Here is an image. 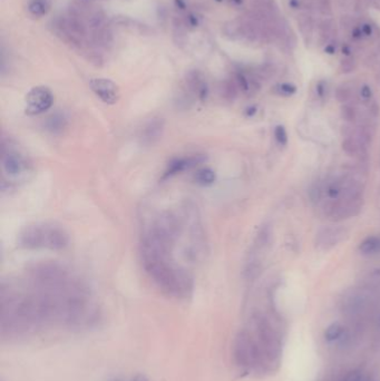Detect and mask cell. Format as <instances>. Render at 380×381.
<instances>
[{
  "instance_id": "obj_1",
  "label": "cell",
  "mask_w": 380,
  "mask_h": 381,
  "mask_svg": "<svg viewBox=\"0 0 380 381\" xmlns=\"http://www.w3.org/2000/svg\"><path fill=\"white\" fill-rule=\"evenodd\" d=\"M18 243L28 250H63L69 243V236L64 228L53 223L28 225L19 233Z\"/></svg>"
},
{
  "instance_id": "obj_2",
  "label": "cell",
  "mask_w": 380,
  "mask_h": 381,
  "mask_svg": "<svg viewBox=\"0 0 380 381\" xmlns=\"http://www.w3.org/2000/svg\"><path fill=\"white\" fill-rule=\"evenodd\" d=\"M26 114L39 115L48 110L54 103L52 91L46 86H37L30 90L26 95Z\"/></svg>"
},
{
  "instance_id": "obj_3",
  "label": "cell",
  "mask_w": 380,
  "mask_h": 381,
  "mask_svg": "<svg viewBox=\"0 0 380 381\" xmlns=\"http://www.w3.org/2000/svg\"><path fill=\"white\" fill-rule=\"evenodd\" d=\"M89 87L103 103L113 105L118 102L119 90L113 80L108 78H93L89 82Z\"/></svg>"
},
{
  "instance_id": "obj_4",
  "label": "cell",
  "mask_w": 380,
  "mask_h": 381,
  "mask_svg": "<svg viewBox=\"0 0 380 381\" xmlns=\"http://www.w3.org/2000/svg\"><path fill=\"white\" fill-rule=\"evenodd\" d=\"M2 167L5 173L9 176H20L25 174L28 169V162L26 157L15 149H9L7 151L3 148L2 155Z\"/></svg>"
},
{
  "instance_id": "obj_5",
  "label": "cell",
  "mask_w": 380,
  "mask_h": 381,
  "mask_svg": "<svg viewBox=\"0 0 380 381\" xmlns=\"http://www.w3.org/2000/svg\"><path fill=\"white\" fill-rule=\"evenodd\" d=\"M205 161V157L203 155H192L189 157H178V159H174L171 161L168 167H166L163 179H169L171 176L176 175L178 173H182L190 169L192 167L196 166L201 163H203Z\"/></svg>"
},
{
  "instance_id": "obj_6",
  "label": "cell",
  "mask_w": 380,
  "mask_h": 381,
  "mask_svg": "<svg viewBox=\"0 0 380 381\" xmlns=\"http://www.w3.org/2000/svg\"><path fill=\"white\" fill-rule=\"evenodd\" d=\"M186 82V87L190 91L191 95L194 96V97L199 98L200 101H204L207 98V96L209 94V88H208V84L205 82V79L203 78L202 74L197 71H191L188 73L185 78Z\"/></svg>"
},
{
  "instance_id": "obj_7",
  "label": "cell",
  "mask_w": 380,
  "mask_h": 381,
  "mask_svg": "<svg viewBox=\"0 0 380 381\" xmlns=\"http://www.w3.org/2000/svg\"><path fill=\"white\" fill-rule=\"evenodd\" d=\"M163 132V122L160 119H154L150 122L143 130V142L145 144H154L158 138L162 136Z\"/></svg>"
},
{
  "instance_id": "obj_8",
  "label": "cell",
  "mask_w": 380,
  "mask_h": 381,
  "mask_svg": "<svg viewBox=\"0 0 380 381\" xmlns=\"http://www.w3.org/2000/svg\"><path fill=\"white\" fill-rule=\"evenodd\" d=\"M27 10L33 17H44L49 13L50 1L49 0H29L27 3Z\"/></svg>"
},
{
  "instance_id": "obj_9",
  "label": "cell",
  "mask_w": 380,
  "mask_h": 381,
  "mask_svg": "<svg viewBox=\"0 0 380 381\" xmlns=\"http://www.w3.org/2000/svg\"><path fill=\"white\" fill-rule=\"evenodd\" d=\"M359 251L364 255L380 253V236H368L360 243Z\"/></svg>"
},
{
  "instance_id": "obj_10",
  "label": "cell",
  "mask_w": 380,
  "mask_h": 381,
  "mask_svg": "<svg viewBox=\"0 0 380 381\" xmlns=\"http://www.w3.org/2000/svg\"><path fill=\"white\" fill-rule=\"evenodd\" d=\"M215 179H216L215 173L210 168L200 169V171L197 172L196 175H195L196 183L200 184V185H203V186L211 185V184L214 183Z\"/></svg>"
},
{
  "instance_id": "obj_11",
  "label": "cell",
  "mask_w": 380,
  "mask_h": 381,
  "mask_svg": "<svg viewBox=\"0 0 380 381\" xmlns=\"http://www.w3.org/2000/svg\"><path fill=\"white\" fill-rule=\"evenodd\" d=\"M65 124H66L65 118L59 114H55L53 115L52 117L48 118L46 126H47V129H49L50 132L57 133V132H60V130H63Z\"/></svg>"
},
{
  "instance_id": "obj_12",
  "label": "cell",
  "mask_w": 380,
  "mask_h": 381,
  "mask_svg": "<svg viewBox=\"0 0 380 381\" xmlns=\"http://www.w3.org/2000/svg\"><path fill=\"white\" fill-rule=\"evenodd\" d=\"M343 333V327L339 323H332L324 332V338L327 341H335L339 339Z\"/></svg>"
},
{
  "instance_id": "obj_13",
  "label": "cell",
  "mask_w": 380,
  "mask_h": 381,
  "mask_svg": "<svg viewBox=\"0 0 380 381\" xmlns=\"http://www.w3.org/2000/svg\"><path fill=\"white\" fill-rule=\"evenodd\" d=\"M274 137L277 142L282 146H285L288 144V134H286V130L285 128V126L282 125H278L274 128Z\"/></svg>"
},
{
  "instance_id": "obj_14",
  "label": "cell",
  "mask_w": 380,
  "mask_h": 381,
  "mask_svg": "<svg viewBox=\"0 0 380 381\" xmlns=\"http://www.w3.org/2000/svg\"><path fill=\"white\" fill-rule=\"evenodd\" d=\"M277 91L282 96H291L293 94H296L297 91V87L292 84L289 83H283L277 86Z\"/></svg>"
},
{
  "instance_id": "obj_15",
  "label": "cell",
  "mask_w": 380,
  "mask_h": 381,
  "mask_svg": "<svg viewBox=\"0 0 380 381\" xmlns=\"http://www.w3.org/2000/svg\"><path fill=\"white\" fill-rule=\"evenodd\" d=\"M341 72L347 74V73H351L355 69V61L352 59H344L341 61L340 65Z\"/></svg>"
},
{
  "instance_id": "obj_16",
  "label": "cell",
  "mask_w": 380,
  "mask_h": 381,
  "mask_svg": "<svg viewBox=\"0 0 380 381\" xmlns=\"http://www.w3.org/2000/svg\"><path fill=\"white\" fill-rule=\"evenodd\" d=\"M318 7L323 14H328L331 10L330 0H318Z\"/></svg>"
},
{
  "instance_id": "obj_17",
  "label": "cell",
  "mask_w": 380,
  "mask_h": 381,
  "mask_svg": "<svg viewBox=\"0 0 380 381\" xmlns=\"http://www.w3.org/2000/svg\"><path fill=\"white\" fill-rule=\"evenodd\" d=\"M327 193H328L329 198L332 199V200H335V199L338 198L339 194H340V187L337 185V184L333 183V184H331L330 186L328 187Z\"/></svg>"
},
{
  "instance_id": "obj_18",
  "label": "cell",
  "mask_w": 380,
  "mask_h": 381,
  "mask_svg": "<svg viewBox=\"0 0 380 381\" xmlns=\"http://www.w3.org/2000/svg\"><path fill=\"white\" fill-rule=\"evenodd\" d=\"M337 98H338L340 102H346L349 98V91L344 87L338 88V91H337Z\"/></svg>"
},
{
  "instance_id": "obj_19",
  "label": "cell",
  "mask_w": 380,
  "mask_h": 381,
  "mask_svg": "<svg viewBox=\"0 0 380 381\" xmlns=\"http://www.w3.org/2000/svg\"><path fill=\"white\" fill-rule=\"evenodd\" d=\"M361 373L357 370H354L351 372H349V375L346 377V379L343 381H361Z\"/></svg>"
},
{
  "instance_id": "obj_20",
  "label": "cell",
  "mask_w": 380,
  "mask_h": 381,
  "mask_svg": "<svg viewBox=\"0 0 380 381\" xmlns=\"http://www.w3.org/2000/svg\"><path fill=\"white\" fill-rule=\"evenodd\" d=\"M360 94H361V96L363 98H370L371 95H372V91H371V88L369 86H367V85H364V86L361 88V91H360Z\"/></svg>"
},
{
  "instance_id": "obj_21",
  "label": "cell",
  "mask_w": 380,
  "mask_h": 381,
  "mask_svg": "<svg viewBox=\"0 0 380 381\" xmlns=\"http://www.w3.org/2000/svg\"><path fill=\"white\" fill-rule=\"evenodd\" d=\"M361 30H362V34L364 35V36H370V35H372V27L369 24L362 25Z\"/></svg>"
},
{
  "instance_id": "obj_22",
  "label": "cell",
  "mask_w": 380,
  "mask_h": 381,
  "mask_svg": "<svg viewBox=\"0 0 380 381\" xmlns=\"http://www.w3.org/2000/svg\"><path fill=\"white\" fill-rule=\"evenodd\" d=\"M317 93L319 96H323L325 93V85L323 82H320L317 85Z\"/></svg>"
},
{
  "instance_id": "obj_23",
  "label": "cell",
  "mask_w": 380,
  "mask_h": 381,
  "mask_svg": "<svg viewBox=\"0 0 380 381\" xmlns=\"http://www.w3.org/2000/svg\"><path fill=\"white\" fill-rule=\"evenodd\" d=\"M352 36H354L355 38H357V39H358V38H361V37L363 36L361 28H356V29H354V32H352Z\"/></svg>"
},
{
  "instance_id": "obj_24",
  "label": "cell",
  "mask_w": 380,
  "mask_h": 381,
  "mask_svg": "<svg viewBox=\"0 0 380 381\" xmlns=\"http://www.w3.org/2000/svg\"><path fill=\"white\" fill-rule=\"evenodd\" d=\"M324 52L329 54V55H332V54L336 53V47L333 45H328V46H325Z\"/></svg>"
},
{
  "instance_id": "obj_25",
  "label": "cell",
  "mask_w": 380,
  "mask_h": 381,
  "mask_svg": "<svg viewBox=\"0 0 380 381\" xmlns=\"http://www.w3.org/2000/svg\"><path fill=\"white\" fill-rule=\"evenodd\" d=\"M255 113H257V107L255 106H251L247 109V116H253V115H255Z\"/></svg>"
},
{
  "instance_id": "obj_26",
  "label": "cell",
  "mask_w": 380,
  "mask_h": 381,
  "mask_svg": "<svg viewBox=\"0 0 380 381\" xmlns=\"http://www.w3.org/2000/svg\"><path fill=\"white\" fill-rule=\"evenodd\" d=\"M289 5L291 6L293 9H298V8H299V6H300V2H299V0H290Z\"/></svg>"
},
{
  "instance_id": "obj_27",
  "label": "cell",
  "mask_w": 380,
  "mask_h": 381,
  "mask_svg": "<svg viewBox=\"0 0 380 381\" xmlns=\"http://www.w3.org/2000/svg\"><path fill=\"white\" fill-rule=\"evenodd\" d=\"M231 2H234L235 5H241L243 2V0H231Z\"/></svg>"
},
{
  "instance_id": "obj_28",
  "label": "cell",
  "mask_w": 380,
  "mask_h": 381,
  "mask_svg": "<svg viewBox=\"0 0 380 381\" xmlns=\"http://www.w3.org/2000/svg\"><path fill=\"white\" fill-rule=\"evenodd\" d=\"M259 2H262V1H269V0H258Z\"/></svg>"
}]
</instances>
